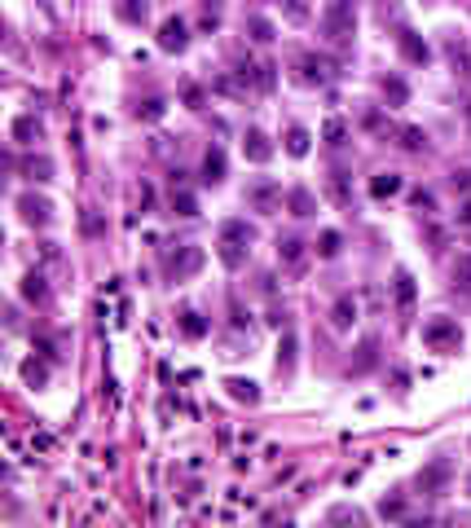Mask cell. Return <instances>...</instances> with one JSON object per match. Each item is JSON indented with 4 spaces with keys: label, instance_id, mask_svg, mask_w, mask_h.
I'll list each match as a JSON object with an SVG mask.
<instances>
[{
    "label": "cell",
    "instance_id": "6da1fadb",
    "mask_svg": "<svg viewBox=\"0 0 471 528\" xmlns=\"http://www.w3.org/2000/svg\"><path fill=\"white\" fill-rule=\"evenodd\" d=\"M251 242H256V229L247 220H225L220 225V260L225 269H242L251 256Z\"/></svg>",
    "mask_w": 471,
    "mask_h": 528
},
{
    "label": "cell",
    "instance_id": "7a4b0ae2",
    "mask_svg": "<svg viewBox=\"0 0 471 528\" xmlns=\"http://www.w3.org/2000/svg\"><path fill=\"white\" fill-rule=\"evenodd\" d=\"M352 31H357V13H352V5H348V0H331L326 13H321V36H326L331 44L344 48V44L352 40Z\"/></svg>",
    "mask_w": 471,
    "mask_h": 528
},
{
    "label": "cell",
    "instance_id": "3957f363",
    "mask_svg": "<svg viewBox=\"0 0 471 528\" xmlns=\"http://www.w3.org/2000/svg\"><path fill=\"white\" fill-rule=\"evenodd\" d=\"M423 343L432 352H458L463 348V326L453 317H432V322H423Z\"/></svg>",
    "mask_w": 471,
    "mask_h": 528
},
{
    "label": "cell",
    "instance_id": "277c9868",
    "mask_svg": "<svg viewBox=\"0 0 471 528\" xmlns=\"http://www.w3.org/2000/svg\"><path fill=\"white\" fill-rule=\"evenodd\" d=\"M397 44H401V58H405V62H414V66H427V62H432V48H427V40L418 36V31H410V27H401V36H397Z\"/></svg>",
    "mask_w": 471,
    "mask_h": 528
},
{
    "label": "cell",
    "instance_id": "5b68a950",
    "mask_svg": "<svg viewBox=\"0 0 471 528\" xmlns=\"http://www.w3.org/2000/svg\"><path fill=\"white\" fill-rule=\"evenodd\" d=\"M185 44H190V27L181 18H168L159 27V48H164V53H181Z\"/></svg>",
    "mask_w": 471,
    "mask_h": 528
},
{
    "label": "cell",
    "instance_id": "8992f818",
    "mask_svg": "<svg viewBox=\"0 0 471 528\" xmlns=\"http://www.w3.org/2000/svg\"><path fill=\"white\" fill-rule=\"evenodd\" d=\"M203 264V251L199 246H185L181 256H168V273H172V282H181V277H190L194 269Z\"/></svg>",
    "mask_w": 471,
    "mask_h": 528
},
{
    "label": "cell",
    "instance_id": "52a82bcc",
    "mask_svg": "<svg viewBox=\"0 0 471 528\" xmlns=\"http://www.w3.org/2000/svg\"><path fill=\"white\" fill-rule=\"evenodd\" d=\"M273 198H278V180H256V185L247 190V203L256 211H273Z\"/></svg>",
    "mask_w": 471,
    "mask_h": 528
},
{
    "label": "cell",
    "instance_id": "ba28073f",
    "mask_svg": "<svg viewBox=\"0 0 471 528\" xmlns=\"http://www.w3.org/2000/svg\"><path fill=\"white\" fill-rule=\"evenodd\" d=\"M397 308H401V317L414 312V277H410V269H397Z\"/></svg>",
    "mask_w": 471,
    "mask_h": 528
},
{
    "label": "cell",
    "instance_id": "9c48e42d",
    "mask_svg": "<svg viewBox=\"0 0 471 528\" xmlns=\"http://www.w3.org/2000/svg\"><path fill=\"white\" fill-rule=\"evenodd\" d=\"M225 180V150H207L203 154V185H220Z\"/></svg>",
    "mask_w": 471,
    "mask_h": 528
},
{
    "label": "cell",
    "instance_id": "30bf717a",
    "mask_svg": "<svg viewBox=\"0 0 471 528\" xmlns=\"http://www.w3.org/2000/svg\"><path fill=\"white\" fill-rule=\"evenodd\" d=\"M242 150H247V159H256V163H265L269 154H273V145H269V137L260 128H251L247 132V141H242Z\"/></svg>",
    "mask_w": 471,
    "mask_h": 528
},
{
    "label": "cell",
    "instance_id": "8fae6325",
    "mask_svg": "<svg viewBox=\"0 0 471 528\" xmlns=\"http://www.w3.org/2000/svg\"><path fill=\"white\" fill-rule=\"evenodd\" d=\"M445 480H449V462L441 458V462H432V467H427L423 475H418V489H423V493H436Z\"/></svg>",
    "mask_w": 471,
    "mask_h": 528
},
{
    "label": "cell",
    "instance_id": "7c38bea8",
    "mask_svg": "<svg viewBox=\"0 0 471 528\" xmlns=\"http://www.w3.org/2000/svg\"><path fill=\"white\" fill-rule=\"evenodd\" d=\"M401 185H405V180L397 172H383V176L370 180V194H375V198H392V194H401Z\"/></svg>",
    "mask_w": 471,
    "mask_h": 528
},
{
    "label": "cell",
    "instance_id": "4fadbf2b",
    "mask_svg": "<svg viewBox=\"0 0 471 528\" xmlns=\"http://www.w3.org/2000/svg\"><path fill=\"white\" fill-rule=\"evenodd\" d=\"M331 322H335V330H348V326L357 322V300H348V295H344V300L331 308Z\"/></svg>",
    "mask_w": 471,
    "mask_h": 528
},
{
    "label": "cell",
    "instance_id": "5bb4252c",
    "mask_svg": "<svg viewBox=\"0 0 471 528\" xmlns=\"http://www.w3.org/2000/svg\"><path fill=\"white\" fill-rule=\"evenodd\" d=\"M181 335L185 339H203L207 335V317H203V312H194V308L181 312Z\"/></svg>",
    "mask_w": 471,
    "mask_h": 528
},
{
    "label": "cell",
    "instance_id": "9a60e30c",
    "mask_svg": "<svg viewBox=\"0 0 471 528\" xmlns=\"http://www.w3.org/2000/svg\"><path fill=\"white\" fill-rule=\"evenodd\" d=\"M225 388H230V396H234V401H247V405H256V401H260V388L251 383V378H230Z\"/></svg>",
    "mask_w": 471,
    "mask_h": 528
},
{
    "label": "cell",
    "instance_id": "2e32d148",
    "mask_svg": "<svg viewBox=\"0 0 471 528\" xmlns=\"http://www.w3.org/2000/svg\"><path fill=\"white\" fill-rule=\"evenodd\" d=\"M22 216L31 220V225H48V203H44V198H22Z\"/></svg>",
    "mask_w": 471,
    "mask_h": 528
},
{
    "label": "cell",
    "instance_id": "e0dca14e",
    "mask_svg": "<svg viewBox=\"0 0 471 528\" xmlns=\"http://www.w3.org/2000/svg\"><path fill=\"white\" fill-rule=\"evenodd\" d=\"M375 361H379V339H366V343H361V357L352 361V374H366Z\"/></svg>",
    "mask_w": 471,
    "mask_h": 528
},
{
    "label": "cell",
    "instance_id": "ac0fdd59",
    "mask_svg": "<svg viewBox=\"0 0 471 528\" xmlns=\"http://www.w3.org/2000/svg\"><path fill=\"white\" fill-rule=\"evenodd\" d=\"M278 260L282 264H300L304 260V242L300 238H278Z\"/></svg>",
    "mask_w": 471,
    "mask_h": 528
},
{
    "label": "cell",
    "instance_id": "d6986e66",
    "mask_svg": "<svg viewBox=\"0 0 471 528\" xmlns=\"http://www.w3.org/2000/svg\"><path fill=\"white\" fill-rule=\"evenodd\" d=\"M286 154L291 159H304L308 154V128H291L286 132Z\"/></svg>",
    "mask_w": 471,
    "mask_h": 528
},
{
    "label": "cell",
    "instance_id": "ffe728a7",
    "mask_svg": "<svg viewBox=\"0 0 471 528\" xmlns=\"http://www.w3.org/2000/svg\"><path fill=\"white\" fill-rule=\"evenodd\" d=\"M339 251H344V238H339L335 229H326V234L317 238V256H321V260H335Z\"/></svg>",
    "mask_w": 471,
    "mask_h": 528
},
{
    "label": "cell",
    "instance_id": "44dd1931",
    "mask_svg": "<svg viewBox=\"0 0 471 528\" xmlns=\"http://www.w3.org/2000/svg\"><path fill=\"white\" fill-rule=\"evenodd\" d=\"M286 207H291V216H313V194L308 190H291Z\"/></svg>",
    "mask_w": 471,
    "mask_h": 528
},
{
    "label": "cell",
    "instance_id": "7402d4cb",
    "mask_svg": "<svg viewBox=\"0 0 471 528\" xmlns=\"http://www.w3.org/2000/svg\"><path fill=\"white\" fill-rule=\"evenodd\" d=\"M291 366H296V335H282V343H278V370L282 374H291Z\"/></svg>",
    "mask_w": 471,
    "mask_h": 528
},
{
    "label": "cell",
    "instance_id": "603a6c76",
    "mask_svg": "<svg viewBox=\"0 0 471 528\" xmlns=\"http://www.w3.org/2000/svg\"><path fill=\"white\" fill-rule=\"evenodd\" d=\"M300 79H304V84H321V79H326V71H321V62L317 58H300Z\"/></svg>",
    "mask_w": 471,
    "mask_h": 528
},
{
    "label": "cell",
    "instance_id": "cb8c5ba5",
    "mask_svg": "<svg viewBox=\"0 0 471 528\" xmlns=\"http://www.w3.org/2000/svg\"><path fill=\"white\" fill-rule=\"evenodd\" d=\"M164 110H168L164 97H145V102L137 106V119H164Z\"/></svg>",
    "mask_w": 471,
    "mask_h": 528
},
{
    "label": "cell",
    "instance_id": "d4e9b609",
    "mask_svg": "<svg viewBox=\"0 0 471 528\" xmlns=\"http://www.w3.org/2000/svg\"><path fill=\"white\" fill-rule=\"evenodd\" d=\"M247 31H251V40H260V44L273 40V22L269 18H247Z\"/></svg>",
    "mask_w": 471,
    "mask_h": 528
},
{
    "label": "cell",
    "instance_id": "484cf974",
    "mask_svg": "<svg viewBox=\"0 0 471 528\" xmlns=\"http://www.w3.org/2000/svg\"><path fill=\"white\" fill-rule=\"evenodd\" d=\"M119 18H124V22H145V0H124V5H119Z\"/></svg>",
    "mask_w": 471,
    "mask_h": 528
},
{
    "label": "cell",
    "instance_id": "4316f807",
    "mask_svg": "<svg viewBox=\"0 0 471 528\" xmlns=\"http://www.w3.org/2000/svg\"><path fill=\"white\" fill-rule=\"evenodd\" d=\"M13 137H18L22 145H31V141L40 137V124L36 119H18V124H13Z\"/></svg>",
    "mask_w": 471,
    "mask_h": 528
},
{
    "label": "cell",
    "instance_id": "83f0119b",
    "mask_svg": "<svg viewBox=\"0 0 471 528\" xmlns=\"http://www.w3.org/2000/svg\"><path fill=\"white\" fill-rule=\"evenodd\" d=\"M453 286H458V291H471V256H463L458 264H453Z\"/></svg>",
    "mask_w": 471,
    "mask_h": 528
},
{
    "label": "cell",
    "instance_id": "f1b7e54d",
    "mask_svg": "<svg viewBox=\"0 0 471 528\" xmlns=\"http://www.w3.org/2000/svg\"><path fill=\"white\" fill-rule=\"evenodd\" d=\"M172 211L176 216H199V203H194V194H172Z\"/></svg>",
    "mask_w": 471,
    "mask_h": 528
},
{
    "label": "cell",
    "instance_id": "f546056e",
    "mask_svg": "<svg viewBox=\"0 0 471 528\" xmlns=\"http://www.w3.org/2000/svg\"><path fill=\"white\" fill-rule=\"evenodd\" d=\"M22 295H27V300H44V277H40V273H27Z\"/></svg>",
    "mask_w": 471,
    "mask_h": 528
},
{
    "label": "cell",
    "instance_id": "4dcf8cb0",
    "mask_svg": "<svg viewBox=\"0 0 471 528\" xmlns=\"http://www.w3.org/2000/svg\"><path fill=\"white\" fill-rule=\"evenodd\" d=\"M321 137H326L331 145H344V137H348V128H344V124H339V119H331L326 128H321Z\"/></svg>",
    "mask_w": 471,
    "mask_h": 528
},
{
    "label": "cell",
    "instance_id": "1f68e13d",
    "mask_svg": "<svg viewBox=\"0 0 471 528\" xmlns=\"http://www.w3.org/2000/svg\"><path fill=\"white\" fill-rule=\"evenodd\" d=\"M22 374H27V383H36V388H44V383H48V370H44V366H36V361H27Z\"/></svg>",
    "mask_w": 471,
    "mask_h": 528
},
{
    "label": "cell",
    "instance_id": "d6a6232c",
    "mask_svg": "<svg viewBox=\"0 0 471 528\" xmlns=\"http://www.w3.org/2000/svg\"><path fill=\"white\" fill-rule=\"evenodd\" d=\"M383 93L392 97V106H405V97H410V93H405V84H401V79H383Z\"/></svg>",
    "mask_w": 471,
    "mask_h": 528
},
{
    "label": "cell",
    "instance_id": "836d02e7",
    "mask_svg": "<svg viewBox=\"0 0 471 528\" xmlns=\"http://www.w3.org/2000/svg\"><path fill=\"white\" fill-rule=\"evenodd\" d=\"M423 141H427V137H423L418 128H405V132H401V145H405V150H423Z\"/></svg>",
    "mask_w": 471,
    "mask_h": 528
},
{
    "label": "cell",
    "instance_id": "e575fe53",
    "mask_svg": "<svg viewBox=\"0 0 471 528\" xmlns=\"http://www.w3.org/2000/svg\"><path fill=\"white\" fill-rule=\"evenodd\" d=\"M185 106L190 110H203V88L199 84H185Z\"/></svg>",
    "mask_w": 471,
    "mask_h": 528
},
{
    "label": "cell",
    "instance_id": "d590c367",
    "mask_svg": "<svg viewBox=\"0 0 471 528\" xmlns=\"http://www.w3.org/2000/svg\"><path fill=\"white\" fill-rule=\"evenodd\" d=\"M458 225H463V229H471V203H463V211H458Z\"/></svg>",
    "mask_w": 471,
    "mask_h": 528
}]
</instances>
